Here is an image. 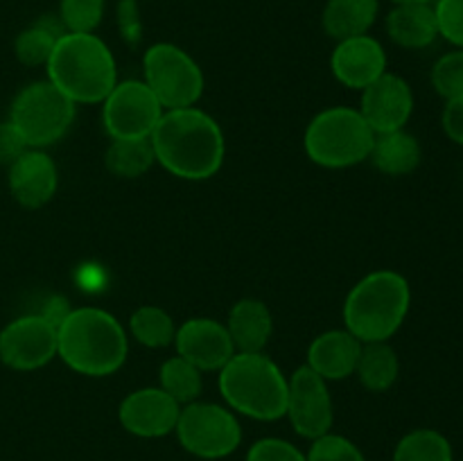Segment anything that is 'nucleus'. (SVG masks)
<instances>
[{
    "label": "nucleus",
    "mask_w": 463,
    "mask_h": 461,
    "mask_svg": "<svg viewBox=\"0 0 463 461\" xmlns=\"http://www.w3.org/2000/svg\"><path fill=\"white\" fill-rule=\"evenodd\" d=\"M149 143L158 165L176 179L206 181L224 165V131L197 107L163 111Z\"/></svg>",
    "instance_id": "f257e3e1"
},
{
    "label": "nucleus",
    "mask_w": 463,
    "mask_h": 461,
    "mask_svg": "<svg viewBox=\"0 0 463 461\" xmlns=\"http://www.w3.org/2000/svg\"><path fill=\"white\" fill-rule=\"evenodd\" d=\"M129 337L120 321L102 307H75L57 325V357L80 375L107 378L122 369Z\"/></svg>",
    "instance_id": "f03ea898"
},
{
    "label": "nucleus",
    "mask_w": 463,
    "mask_h": 461,
    "mask_svg": "<svg viewBox=\"0 0 463 461\" xmlns=\"http://www.w3.org/2000/svg\"><path fill=\"white\" fill-rule=\"evenodd\" d=\"M52 81L75 104H102L118 84L111 48L95 32H66L45 63Z\"/></svg>",
    "instance_id": "7ed1b4c3"
},
{
    "label": "nucleus",
    "mask_w": 463,
    "mask_h": 461,
    "mask_svg": "<svg viewBox=\"0 0 463 461\" xmlns=\"http://www.w3.org/2000/svg\"><path fill=\"white\" fill-rule=\"evenodd\" d=\"M411 287L393 269H375L357 280L344 301V328L362 343L389 342L405 324Z\"/></svg>",
    "instance_id": "20e7f679"
},
{
    "label": "nucleus",
    "mask_w": 463,
    "mask_h": 461,
    "mask_svg": "<svg viewBox=\"0 0 463 461\" xmlns=\"http://www.w3.org/2000/svg\"><path fill=\"white\" fill-rule=\"evenodd\" d=\"M217 387L235 414L262 423L285 419L288 375L265 353H235L220 369Z\"/></svg>",
    "instance_id": "39448f33"
},
{
    "label": "nucleus",
    "mask_w": 463,
    "mask_h": 461,
    "mask_svg": "<svg viewBox=\"0 0 463 461\" xmlns=\"http://www.w3.org/2000/svg\"><path fill=\"white\" fill-rule=\"evenodd\" d=\"M375 134L355 107H328L317 113L303 134V149L315 165L344 170L369 161Z\"/></svg>",
    "instance_id": "423d86ee"
},
{
    "label": "nucleus",
    "mask_w": 463,
    "mask_h": 461,
    "mask_svg": "<svg viewBox=\"0 0 463 461\" xmlns=\"http://www.w3.org/2000/svg\"><path fill=\"white\" fill-rule=\"evenodd\" d=\"M77 104L52 81H32L12 99L7 120L21 131L27 147L45 149L59 143L75 120Z\"/></svg>",
    "instance_id": "0eeeda50"
},
{
    "label": "nucleus",
    "mask_w": 463,
    "mask_h": 461,
    "mask_svg": "<svg viewBox=\"0 0 463 461\" xmlns=\"http://www.w3.org/2000/svg\"><path fill=\"white\" fill-rule=\"evenodd\" d=\"M143 81L165 111L194 107L206 86L202 66L193 54L170 41H158L145 50Z\"/></svg>",
    "instance_id": "6e6552de"
},
{
    "label": "nucleus",
    "mask_w": 463,
    "mask_h": 461,
    "mask_svg": "<svg viewBox=\"0 0 463 461\" xmlns=\"http://www.w3.org/2000/svg\"><path fill=\"white\" fill-rule=\"evenodd\" d=\"M175 434L188 455L203 461L231 456L242 443V425L235 411L217 402L194 400L181 407Z\"/></svg>",
    "instance_id": "1a4fd4ad"
},
{
    "label": "nucleus",
    "mask_w": 463,
    "mask_h": 461,
    "mask_svg": "<svg viewBox=\"0 0 463 461\" xmlns=\"http://www.w3.org/2000/svg\"><path fill=\"white\" fill-rule=\"evenodd\" d=\"M163 111L143 80H122L102 102V125L111 140L149 138Z\"/></svg>",
    "instance_id": "9d476101"
},
{
    "label": "nucleus",
    "mask_w": 463,
    "mask_h": 461,
    "mask_svg": "<svg viewBox=\"0 0 463 461\" xmlns=\"http://www.w3.org/2000/svg\"><path fill=\"white\" fill-rule=\"evenodd\" d=\"M285 416L294 432L307 441L333 432L335 405L328 382L307 364L298 366L292 375H288Z\"/></svg>",
    "instance_id": "9b49d317"
},
{
    "label": "nucleus",
    "mask_w": 463,
    "mask_h": 461,
    "mask_svg": "<svg viewBox=\"0 0 463 461\" xmlns=\"http://www.w3.org/2000/svg\"><path fill=\"white\" fill-rule=\"evenodd\" d=\"M57 357V325L39 312L16 316L0 330V362L12 371H36Z\"/></svg>",
    "instance_id": "f8f14e48"
},
{
    "label": "nucleus",
    "mask_w": 463,
    "mask_h": 461,
    "mask_svg": "<svg viewBox=\"0 0 463 461\" xmlns=\"http://www.w3.org/2000/svg\"><path fill=\"white\" fill-rule=\"evenodd\" d=\"M357 111L373 129V134H389V131L405 129L414 113V93L407 80L396 72H384L383 77L362 90Z\"/></svg>",
    "instance_id": "ddd939ff"
},
{
    "label": "nucleus",
    "mask_w": 463,
    "mask_h": 461,
    "mask_svg": "<svg viewBox=\"0 0 463 461\" xmlns=\"http://www.w3.org/2000/svg\"><path fill=\"white\" fill-rule=\"evenodd\" d=\"M181 405L161 387H143L131 391L118 407L122 429L138 438H163L176 429Z\"/></svg>",
    "instance_id": "4468645a"
},
{
    "label": "nucleus",
    "mask_w": 463,
    "mask_h": 461,
    "mask_svg": "<svg viewBox=\"0 0 463 461\" xmlns=\"http://www.w3.org/2000/svg\"><path fill=\"white\" fill-rule=\"evenodd\" d=\"M172 346L176 348V355L197 366L202 373L208 371L220 373L222 366L235 355V346L226 325L211 316H194L176 325Z\"/></svg>",
    "instance_id": "2eb2a0df"
},
{
    "label": "nucleus",
    "mask_w": 463,
    "mask_h": 461,
    "mask_svg": "<svg viewBox=\"0 0 463 461\" xmlns=\"http://www.w3.org/2000/svg\"><path fill=\"white\" fill-rule=\"evenodd\" d=\"M7 185L18 206L27 211H39L57 194V163L50 158L45 149L30 147L7 167Z\"/></svg>",
    "instance_id": "dca6fc26"
},
{
    "label": "nucleus",
    "mask_w": 463,
    "mask_h": 461,
    "mask_svg": "<svg viewBox=\"0 0 463 461\" xmlns=\"http://www.w3.org/2000/svg\"><path fill=\"white\" fill-rule=\"evenodd\" d=\"M330 72L346 89L364 90L387 72V52L371 34L337 41L330 54Z\"/></svg>",
    "instance_id": "f3484780"
},
{
    "label": "nucleus",
    "mask_w": 463,
    "mask_h": 461,
    "mask_svg": "<svg viewBox=\"0 0 463 461\" xmlns=\"http://www.w3.org/2000/svg\"><path fill=\"white\" fill-rule=\"evenodd\" d=\"M362 342L346 328L326 330L317 334L307 346V362L315 373H319L326 382L346 380L355 373L357 357H360Z\"/></svg>",
    "instance_id": "a211bd4d"
},
{
    "label": "nucleus",
    "mask_w": 463,
    "mask_h": 461,
    "mask_svg": "<svg viewBox=\"0 0 463 461\" xmlns=\"http://www.w3.org/2000/svg\"><path fill=\"white\" fill-rule=\"evenodd\" d=\"M235 353H265L274 333V316L260 298H240L233 303L226 319Z\"/></svg>",
    "instance_id": "6ab92c4d"
},
{
    "label": "nucleus",
    "mask_w": 463,
    "mask_h": 461,
    "mask_svg": "<svg viewBox=\"0 0 463 461\" xmlns=\"http://www.w3.org/2000/svg\"><path fill=\"white\" fill-rule=\"evenodd\" d=\"M384 30L402 50H425L439 39L432 5H393L384 18Z\"/></svg>",
    "instance_id": "aec40b11"
},
{
    "label": "nucleus",
    "mask_w": 463,
    "mask_h": 461,
    "mask_svg": "<svg viewBox=\"0 0 463 461\" xmlns=\"http://www.w3.org/2000/svg\"><path fill=\"white\" fill-rule=\"evenodd\" d=\"M380 14V0H328L321 12V27L335 41L369 34Z\"/></svg>",
    "instance_id": "412c9836"
},
{
    "label": "nucleus",
    "mask_w": 463,
    "mask_h": 461,
    "mask_svg": "<svg viewBox=\"0 0 463 461\" xmlns=\"http://www.w3.org/2000/svg\"><path fill=\"white\" fill-rule=\"evenodd\" d=\"M420 158H423V149H420L416 136H411L405 129H398L375 136L369 161L383 174L407 176L420 165Z\"/></svg>",
    "instance_id": "4be33fe9"
},
{
    "label": "nucleus",
    "mask_w": 463,
    "mask_h": 461,
    "mask_svg": "<svg viewBox=\"0 0 463 461\" xmlns=\"http://www.w3.org/2000/svg\"><path fill=\"white\" fill-rule=\"evenodd\" d=\"M353 375H357L362 387L369 389V391H389L401 375V360H398L396 348L389 342L362 343Z\"/></svg>",
    "instance_id": "5701e85b"
},
{
    "label": "nucleus",
    "mask_w": 463,
    "mask_h": 461,
    "mask_svg": "<svg viewBox=\"0 0 463 461\" xmlns=\"http://www.w3.org/2000/svg\"><path fill=\"white\" fill-rule=\"evenodd\" d=\"M63 34L66 30H63L59 16H43L27 25L14 39V54H16L18 63L27 68L45 66L54 45Z\"/></svg>",
    "instance_id": "b1692460"
},
{
    "label": "nucleus",
    "mask_w": 463,
    "mask_h": 461,
    "mask_svg": "<svg viewBox=\"0 0 463 461\" xmlns=\"http://www.w3.org/2000/svg\"><path fill=\"white\" fill-rule=\"evenodd\" d=\"M156 163L149 138L111 140L104 154V167L118 179H140Z\"/></svg>",
    "instance_id": "393cba45"
},
{
    "label": "nucleus",
    "mask_w": 463,
    "mask_h": 461,
    "mask_svg": "<svg viewBox=\"0 0 463 461\" xmlns=\"http://www.w3.org/2000/svg\"><path fill=\"white\" fill-rule=\"evenodd\" d=\"M392 461H455V450L446 434L419 428L407 432L396 443Z\"/></svg>",
    "instance_id": "a878e982"
},
{
    "label": "nucleus",
    "mask_w": 463,
    "mask_h": 461,
    "mask_svg": "<svg viewBox=\"0 0 463 461\" xmlns=\"http://www.w3.org/2000/svg\"><path fill=\"white\" fill-rule=\"evenodd\" d=\"M129 333L140 346L165 348L175 343L176 324L170 312L158 306H140L129 316Z\"/></svg>",
    "instance_id": "bb28decb"
},
{
    "label": "nucleus",
    "mask_w": 463,
    "mask_h": 461,
    "mask_svg": "<svg viewBox=\"0 0 463 461\" xmlns=\"http://www.w3.org/2000/svg\"><path fill=\"white\" fill-rule=\"evenodd\" d=\"M158 387L184 407L188 402L199 400L203 391V375L188 360L175 355L163 362L158 369Z\"/></svg>",
    "instance_id": "cd10ccee"
},
{
    "label": "nucleus",
    "mask_w": 463,
    "mask_h": 461,
    "mask_svg": "<svg viewBox=\"0 0 463 461\" xmlns=\"http://www.w3.org/2000/svg\"><path fill=\"white\" fill-rule=\"evenodd\" d=\"M107 0H59V21L66 32H95L104 21Z\"/></svg>",
    "instance_id": "c85d7f7f"
},
{
    "label": "nucleus",
    "mask_w": 463,
    "mask_h": 461,
    "mask_svg": "<svg viewBox=\"0 0 463 461\" xmlns=\"http://www.w3.org/2000/svg\"><path fill=\"white\" fill-rule=\"evenodd\" d=\"M430 80L446 102L463 98V48L441 54L432 66Z\"/></svg>",
    "instance_id": "c756f323"
},
{
    "label": "nucleus",
    "mask_w": 463,
    "mask_h": 461,
    "mask_svg": "<svg viewBox=\"0 0 463 461\" xmlns=\"http://www.w3.org/2000/svg\"><path fill=\"white\" fill-rule=\"evenodd\" d=\"M307 461H366L364 452L342 434L328 432L324 437L310 441L306 452Z\"/></svg>",
    "instance_id": "7c9ffc66"
},
{
    "label": "nucleus",
    "mask_w": 463,
    "mask_h": 461,
    "mask_svg": "<svg viewBox=\"0 0 463 461\" xmlns=\"http://www.w3.org/2000/svg\"><path fill=\"white\" fill-rule=\"evenodd\" d=\"M432 7L439 36L455 48H463V0H434Z\"/></svg>",
    "instance_id": "2f4dec72"
},
{
    "label": "nucleus",
    "mask_w": 463,
    "mask_h": 461,
    "mask_svg": "<svg viewBox=\"0 0 463 461\" xmlns=\"http://www.w3.org/2000/svg\"><path fill=\"white\" fill-rule=\"evenodd\" d=\"M244 461H307L306 452L279 437H265L251 443Z\"/></svg>",
    "instance_id": "473e14b6"
},
{
    "label": "nucleus",
    "mask_w": 463,
    "mask_h": 461,
    "mask_svg": "<svg viewBox=\"0 0 463 461\" xmlns=\"http://www.w3.org/2000/svg\"><path fill=\"white\" fill-rule=\"evenodd\" d=\"M116 18L118 30H120L125 43H129L131 48L138 45L140 39H143V18H140L138 0H118Z\"/></svg>",
    "instance_id": "72a5a7b5"
},
{
    "label": "nucleus",
    "mask_w": 463,
    "mask_h": 461,
    "mask_svg": "<svg viewBox=\"0 0 463 461\" xmlns=\"http://www.w3.org/2000/svg\"><path fill=\"white\" fill-rule=\"evenodd\" d=\"M27 143L21 131L9 120L0 122V165L9 167L23 152H27Z\"/></svg>",
    "instance_id": "f704fd0d"
},
{
    "label": "nucleus",
    "mask_w": 463,
    "mask_h": 461,
    "mask_svg": "<svg viewBox=\"0 0 463 461\" xmlns=\"http://www.w3.org/2000/svg\"><path fill=\"white\" fill-rule=\"evenodd\" d=\"M441 125L448 138L463 147V98L448 99L441 113Z\"/></svg>",
    "instance_id": "c9c22d12"
},
{
    "label": "nucleus",
    "mask_w": 463,
    "mask_h": 461,
    "mask_svg": "<svg viewBox=\"0 0 463 461\" xmlns=\"http://www.w3.org/2000/svg\"><path fill=\"white\" fill-rule=\"evenodd\" d=\"M393 5H432L434 0H392Z\"/></svg>",
    "instance_id": "e433bc0d"
}]
</instances>
